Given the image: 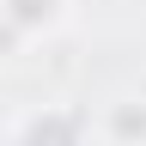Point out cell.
<instances>
[{"mask_svg": "<svg viewBox=\"0 0 146 146\" xmlns=\"http://www.w3.org/2000/svg\"><path fill=\"white\" fill-rule=\"evenodd\" d=\"M0 25H6L18 43L55 36V31L67 25V0H0Z\"/></svg>", "mask_w": 146, "mask_h": 146, "instance_id": "cell-3", "label": "cell"}, {"mask_svg": "<svg viewBox=\"0 0 146 146\" xmlns=\"http://www.w3.org/2000/svg\"><path fill=\"white\" fill-rule=\"evenodd\" d=\"M18 49H25V43H18V36H12L6 25H0V61H6V55H18Z\"/></svg>", "mask_w": 146, "mask_h": 146, "instance_id": "cell-4", "label": "cell"}, {"mask_svg": "<svg viewBox=\"0 0 146 146\" xmlns=\"http://www.w3.org/2000/svg\"><path fill=\"white\" fill-rule=\"evenodd\" d=\"M140 6H146V0H140Z\"/></svg>", "mask_w": 146, "mask_h": 146, "instance_id": "cell-5", "label": "cell"}, {"mask_svg": "<svg viewBox=\"0 0 146 146\" xmlns=\"http://www.w3.org/2000/svg\"><path fill=\"white\" fill-rule=\"evenodd\" d=\"M6 146H98L91 140V110L85 104H36L12 122Z\"/></svg>", "mask_w": 146, "mask_h": 146, "instance_id": "cell-1", "label": "cell"}, {"mask_svg": "<svg viewBox=\"0 0 146 146\" xmlns=\"http://www.w3.org/2000/svg\"><path fill=\"white\" fill-rule=\"evenodd\" d=\"M91 140L98 146H146V91H116L91 110Z\"/></svg>", "mask_w": 146, "mask_h": 146, "instance_id": "cell-2", "label": "cell"}]
</instances>
